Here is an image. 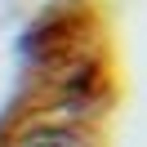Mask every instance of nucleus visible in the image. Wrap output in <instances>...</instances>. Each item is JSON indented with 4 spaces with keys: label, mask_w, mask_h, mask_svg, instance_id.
Returning a JSON list of instances; mask_svg holds the SVG:
<instances>
[{
    "label": "nucleus",
    "mask_w": 147,
    "mask_h": 147,
    "mask_svg": "<svg viewBox=\"0 0 147 147\" xmlns=\"http://www.w3.org/2000/svg\"><path fill=\"white\" fill-rule=\"evenodd\" d=\"M0 147H89V138L80 134L76 125H31V129H18V134L0 138Z\"/></svg>",
    "instance_id": "nucleus-1"
}]
</instances>
